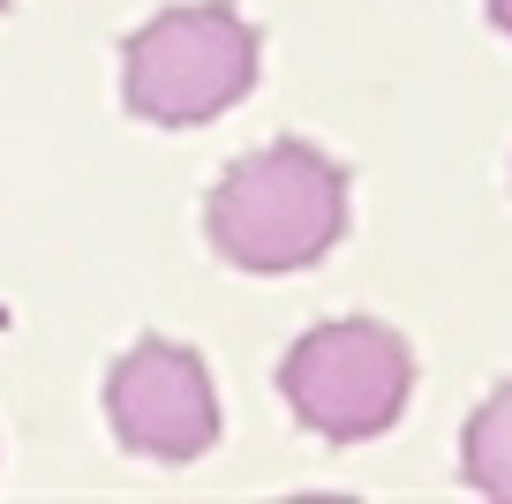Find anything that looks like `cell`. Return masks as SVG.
<instances>
[{"label": "cell", "mask_w": 512, "mask_h": 504, "mask_svg": "<svg viewBox=\"0 0 512 504\" xmlns=\"http://www.w3.org/2000/svg\"><path fill=\"white\" fill-rule=\"evenodd\" d=\"M204 234L234 271H256V279L309 271L347 234V174L302 136L264 143L226 166V181L204 204Z\"/></svg>", "instance_id": "6da1fadb"}, {"label": "cell", "mask_w": 512, "mask_h": 504, "mask_svg": "<svg viewBox=\"0 0 512 504\" xmlns=\"http://www.w3.org/2000/svg\"><path fill=\"white\" fill-rule=\"evenodd\" d=\"M490 23H497L505 38H512V0H490Z\"/></svg>", "instance_id": "8992f818"}, {"label": "cell", "mask_w": 512, "mask_h": 504, "mask_svg": "<svg viewBox=\"0 0 512 504\" xmlns=\"http://www.w3.org/2000/svg\"><path fill=\"white\" fill-rule=\"evenodd\" d=\"M256 61H264V38L241 8H226V0L166 8L128 38L121 98L151 128H196L256 91Z\"/></svg>", "instance_id": "7a4b0ae2"}, {"label": "cell", "mask_w": 512, "mask_h": 504, "mask_svg": "<svg viewBox=\"0 0 512 504\" xmlns=\"http://www.w3.org/2000/svg\"><path fill=\"white\" fill-rule=\"evenodd\" d=\"M106 422L121 437V452L189 467L219 444V392L211 369L174 339H144L136 354H121L106 377Z\"/></svg>", "instance_id": "277c9868"}, {"label": "cell", "mask_w": 512, "mask_h": 504, "mask_svg": "<svg viewBox=\"0 0 512 504\" xmlns=\"http://www.w3.org/2000/svg\"><path fill=\"white\" fill-rule=\"evenodd\" d=\"M279 392L302 414L309 437L332 444H369L400 422L407 392H415V354L392 324L377 316H339V324L302 331L279 362Z\"/></svg>", "instance_id": "3957f363"}, {"label": "cell", "mask_w": 512, "mask_h": 504, "mask_svg": "<svg viewBox=\"0 0 512 504\" xmlns=\"http://www.w3.org/2000/svg\"><path fill=\"white\" fill-rule=\"evenodd\" d=\"M460 467H467V482H475L482 497L512 504V384H497V392L475 407L467 444H460Z\"/></svg>", "instance_id": "5b68a950"}, {"label": "cell", "mask_w": 512, "mask_h": 504, "mask_svg": "<svg viewBox=\"0 0 512 504\" xmlns=\"http://www.w3.org/2000/svg\"><path fill=\"white\" fill-rule=\"evenodd\" d=\"M0 8H8V0H0Z\"/></svg>", "instance_id": "52a82bcc"}]
</instances>
